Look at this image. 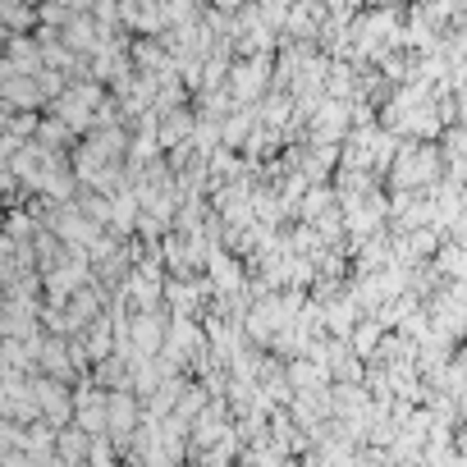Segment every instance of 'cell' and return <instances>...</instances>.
<instances>
[{
    "instance_id": "6da1fadb",
    "label": "cell",
    "mask_w": 467,
    "mask_h": 467,
    "mask_svg": "<svg viewBox=\"0 0 467 467\" xmlns=\"http://www.w3.org/2000/svg\"><path fill=\"white\" fill-rule=\"evenodd\" d=\"M431 174H435V151H431V147L408 151V156H403V165H399V179H403V183H426Z\"/></svg>"
}]
</instances>
